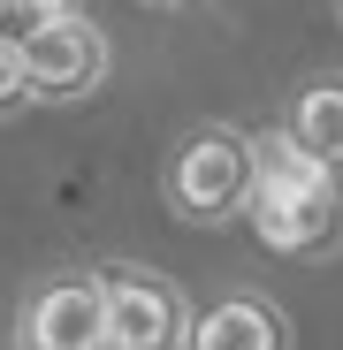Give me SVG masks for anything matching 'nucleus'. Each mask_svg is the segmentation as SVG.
<instances>
[{
  "mask_svg": "<svg viewBox=\"0 0 343 350\" xmlns=\"http://www.w3.org/2000/svg\"><path fill=\"white\" fill-rule=\"evenodd\" d=\"M99 297H107V350H183L191 305L176 282H160L145 267H107Z\"/></svg>",
  "mask_w": 343,
  "mask_h": 350,
  "instance_id": "nucleus-4",
  "label": "nucleus"
},
{
  "mask_svg": "<svg viewBox=\"0 0 343 350\" xmlns=\"http://www.w3.org/2000/svg\"><path fill=\"white\" fill-rule=\"evenodd\" d=\"M252 198V137L244 130H191L168 160V206L183 221H229Z\"/></svg>",
  "mask_w": 343,
  "mask_h": 350,
  "instance_id": "nucleus-2",
  "label": "nucleus"
},
{
  "mask_svg": "<svg viewBox=\"0 0 343 350\" xmlns=\"http://www.w3.org/2000/svg\"><path fill=\"white\" fill-rule=\"evenodd\" d=\"M16 46H23V84H31V99H84V92H99V77H107V31H99L84 8L46 16V23L23 31Z\"/></svg>",
  "mask_w": 343,
  "mask_h": 350,
  "instance_id": "nucleus-3",
  "label": "nucleus"
},
{
  "mask_svg": "<svg viewBox=\"0 0 343 350\" xmlns=\"http://www.w3.org/2000/svg\"><path fill=\"white\" fill-rule=\"evenodd\" d=\"M16 350H107L99 274H53L16 305Z\"/></svg>",
  "mask_w": 343,
  "mask_h": 350,
  "instance_id": "nucleus-5",
  "label": "nucleus"
},
{
  "mask_svg": "<svg viewBox=\"0 0 343 350\" xmlns=\"http://www.w3.org/2000/svg\"><path fill=\"white\" fill-rule=\"evenodd\" d=\"M62 8H77V0H0V31L23 38V31H38L46 16H62Z\"/></svg>",
  "mask_w": 343,
  "mask_h": 350,
  "instance_id": "nucleus-8",
  "label": "nucleus"
},
{
  "mask_svg": "<svg viewBox=\"0 0 343 350\" xmlns=\"http://www.w3.org/2000/svg\"><path fill=\"white\" fill-rule=\"evenodd\" d=\"M153 8H176V0H153Z\"/></svg>",
  "mask_w": 343,
  "mask_h": 350,
  "instance_id": "nucleus-10",
  "label": "nucleus"
},
{
  "mask_svg": "<svg viewBox=\"0 0 343 350\" xmlns=\"http://www.w3.org/2000/svg\"><path fill=\"white\" fill-rule=\"evenodd\" d=\"M282 137L343 175V77H313L298 92V107H290V122H282Z\"/></svg>",
  "mask_w": 343,
  "mask_h": 350,
  "instance_id": "nucleus-7",
  "label": "nucleus"
},
{
  "mask_svg": "<svg viewBox=\"0 0 343 350\" xmlns=\"http://www.w3.org/2000/svg\"><path fill=\"white\" fill-rule=\"evenodd\" d=\"M183 350H290V327H282V312L267 297H252V289H237V297H221L191 320Z\"/></svg>",
  "mask_w": 343,
  "mask_h": 350,
  "instance_id": "nucleus-6",
  "label": "nucleus"
},
{
  "mask_svg": "<svg viewBox=\"0 0 343 350\" xmlns=\"http://www.w3.org/2000/svg\"><path fill=\"white\" fill-rule=\"evenodd\" d=\"M252 237L282 259H328L343 252V183L335 167L298 152L290 137H252V198H244Z\"/></svg>",
  "mask_w": 343,
  "mask_h": 350,
  "instance_id": "nucleus-1",
  "label": "nucleus"
},
{
  "mask_svg": "<svg viewBox=\"0 0 343 350\" xmlns=\"http://www.w3.org/2000/svg\"><path fill=\"white\" fill-rule=\"evenodd\" d=\"M23 99H31V84H23V46L0 31V114H16Z\"/></svg>",
  "mask_w": 343,
  "mask_h": 350,
  "instance_id": "nucleus-9",
  "label": "nucleus"
}]
</instances>
